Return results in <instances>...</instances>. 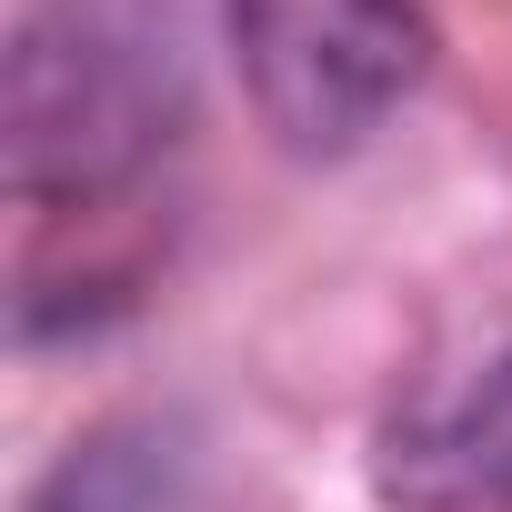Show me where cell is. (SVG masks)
Instances as JSON below:
<instances>
[{
  "mask_svg": "<svg viewBox=\"0 0 512 512\" xmlns=\"http://www.w3.org/2000/svg\"><path fill=\"white\" fill-rule=\"evenodd\" d=\"M191 0H31L0 81V151L21 201H111L191 121Z\"/></svg>",
  "mask_w": 512,
  "mask_h": 512,
  "instance_id": "cell-1",
  "label": "cell"
},
{
  "mask_svg": "<svg viewBox=\"0 0 512 512\" xmlns=\"http://www.w3.org/2000/svg\"><path fill=\"white\" fill-rule=\"evenodd\" d=\"M221 21L262 131L302 161L362 151L432 81L422 0H221Z\"/></svg>",
  "mask_w": 512,
  "mask_h": 512,
  "instance_id": "cell-2",
  "label": "cell"
},
{
  "mask_svg": "<svg viewBox=\"0 0 512 512\" xmlns=\"http://www.w3.org/2000/svg\"><path fill=\"white\" fill-rule=\"evenodd\" d=\"M382 502L402 512H512V342L422 392L392 432H382Z\"/></svg>",
  "mask_w": 512,
  "mask_h": 512,
  "instance_id": "cell-3",
  "label": "cell"
}]
</instances>
